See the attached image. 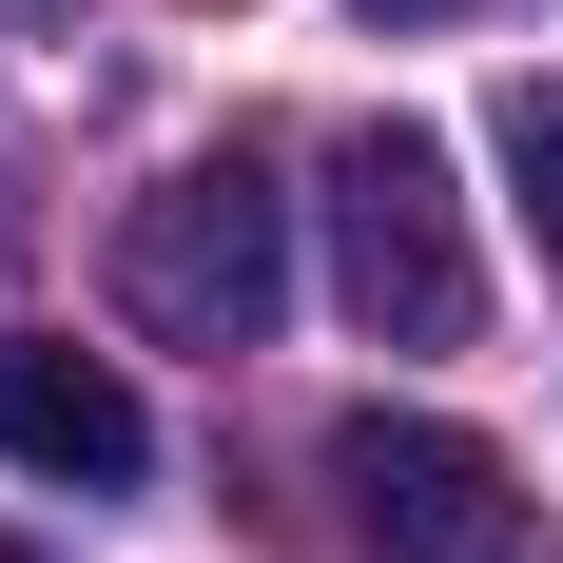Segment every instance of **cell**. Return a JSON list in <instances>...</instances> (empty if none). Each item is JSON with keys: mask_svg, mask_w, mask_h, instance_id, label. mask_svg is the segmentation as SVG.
Returning a JSON list of instances; mask_svg holds the SVG:
<instances>
[{"mask_svg": "<svg viewBox=\"0 0 563 563\" xmlns=\"http://www.w3.org/2000/svg\"><path fill=\"white\" fill-rule=\"evenodd\" d=\"M486 156H506L525 233H544V273H563V78H506V117H486Z\"/></svg>", "mask_w": 563, "mask_h": 563, "instance_id": "5", "label": "cell"}, {"mask_svg": "<svg viewBox=\"0 0 563 563\" xmlns=\"http://www.w3.org/2000/svg\"><path fill=\"white\" fill-rule=\"evenodd\" d=\"M0 466H40V486H136V466H156V408L117 389V350L0 331Z\"/></svg>", "mask_w": 563, "mask_h": 563, "instance_id": "4", "label": "cell"}, {"mask_svg": "<svg viewBox=\"0 0 563 563\" xmlns=\"http://www.w3.org/2000/svg\"><path fill=\"white\" fill-rule=\"evenodd\" d=\"M0 563H40V544H20V525H0Z\"/></svg>", "mask_w": 563, "mask_h": 563, "instance_id": "7", "label": "cell"}, {"mask_svg": "<svg viewBox=\"0 0 563 563\" xmlns=\"http://www.w3.org/2000/svg\"><path fill=\"white\" fill-rule=\"evenodd\" d=\"M331 291H350L369 350H466L486 331V253H466V195H448L428 117H369L331 156Z\"/></svg>", "mask_w": 563, "mask_h": 563, "instance_id": "1", "label": "cell"}, {"mask_svg": "<svg viewBox=\"0 0 563 563\" xmlns=\"http://www.w3.org/2000/svg\"><path fill=\"white\" fill-rule=\"evenodd\" d=\"M350 20H466V0H350Z\"/></svg>", "mask_w": 563, "mask_h": 563, "instance_id": "6", "label": "cell"}, {"mask_svg": "<svg viewBox=\"0 0 563 563\" xmlns=\"http://www.w3.org/2000/svg\"><path fill=\"white\" fill-rule=\"evenodd\" d=\"M331 525H350L369 563H486L506 448L448 428V408H350V428H331Z\"/></svg>", "mask_w": 563, "mask_h": 563, "instance_id": "3", "label": "cell"}, {"mask_svg": "<svg viewBox=\"0 0 563 563\" xmlns=\"http://www.w3.org/2000/svg\"><path fill=\"white\" fill-rule=\"evenodd\" d=\"M544 563H563V544H544Z\"/></svg>", "mask_w": 563, "mask_h": 563, "instance_id": "8", "label": "cell"}, {"mask_svg": "<svg viewBox=\"0 0 563 563\" xmlns=\"http://www.w3.org/2000/svg\"><path fill=\"white\" fill-rule=\"evenodd\" d=\"M117 311L156 350H273V311H291V195L253 156L156 175V195L117 214Z\"/></svg>", "mask_w": 563, "mask_h": 563, "instance_id": "2", "label": "cell"}]
</instances>
